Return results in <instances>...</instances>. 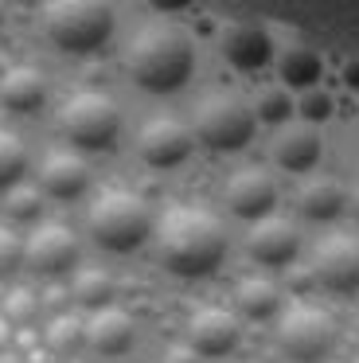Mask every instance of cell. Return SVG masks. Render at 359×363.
Listing matches in <instances>:
<instances>
[{
	"instance_id": "1",
	"label": "cell",
	"mask_w": 359,
	"mask_h": 363,
	"mask_svg": "<svg viewBox=\"0 0 359 363\" xmlns=\"http://www.w3.org/2000/svg\"><path fill=\"white\" fill-rule=\"evenodd\" d=\"M160 262L180 277H207L226 258V230L203 207H172L156 230Z\"/></svg>"
},
{
	"instance_id": "2",
	"label": "cell",
	"mask_w": 359,
	"mask_h": 363,
	"mask_svg": "<svg viewBox=\"0 0 359 363\" xmlns=\"http://www.w3.org/2000/svg\"><path fill=\"white\" fill-rule=\"evenodd\" d=\"M125 67H129V79L140 90H153V94H172L192 79L195 67V48L180 28H145L137 40L125 51Z\"/></svg>"
},
{
	"instance_id": "3",
	"label": "cell",
	"mask_w": 359,
	"mask_h": 363,
	"mask_svg": "<svg viewBox=\"0 0 359 363\" xmlns=\"http://www.w3.org/2000/svg\"><path fill=\"white\" fill-rule=\"evenodd\" d=\"M153 235V211L133 191H106L90 207V238L101 250L129 254Z\"/></svg>"
},
{
	"instance_id": "4",
	"label": "cell",
	"mask_w": 359,
	"mask_h": 363,
	"mask_svg": "<svg viewBox=\"0 0 359 363\" xmlns=\"http://www.w3.org/2000/svg\"><path fill=\"white\" fill-rule=\"evenodd\" d=\"M43 32L67 55H90L114 35V12L98 0H62L43 12Z\"/></svg>"
},
{
	"instance_id": "5",
	"label": "cell",
	"mask_w": 359,
	"mask_h": 363,
	"mask_svg": "<svg viewBox=\"0 0 359 363\" xmlns=\"http://www.w3.org/2000/svg\"><path fill=\"white\" fill-rule=\"evenodd\" d=\"M59 129L74 149L98 152L117 141V133H121V110H117L114 98L98 94V90H78L74 98L62 102Z\"/></svg>"
},
{
	"instance_id": "6",
	"label": "cell",
	"mask_w": 359,
	"mask_h": 363,
	"mask_svg": "<svg viewBox=\"0 0 359 363\" xmlns=\"http://www.w3.org/2000/svg\"><path fill=\"white\" fill-rule=\"evenodd\" d=\"M277 344L289 359L297 363H316L332 352L336 344V320L316 305H293L277 320Z\"/></svg>"
},
{
	"instance_id": "7",
	"label": "cell",
	"mask_w": 359,
	"mask_h": 363,
	"mask_svg": "<svg viewBox=\"0 0 359 363\" xmlns=\"http://www.w3.org/2000/svg\"><path fill=\"white\" fill-rule=\"evenodd\" d=\"M195 137L207 149H219V152L242 149L254 137V110L231 94H211L195 110Z\"/></svg>"
},
{
	"instance_id": "8",
	"label": "cell",
	"mask_w": 359,
	"mask_h": 363,
	"mask_svg": "<svg viewBox=\"0 0 359 363\" xmlns=\"http://www.w3.org/2000/svg\"><path fill=\"white\" fill-rule=\"evenodd\" d=\"M312 277L332 293L359 289V238L355 235H328L312 250Z\"/></svg>"
},
{
	"instance_id": "9",
	"label": "cell",
	"mask_w": 359,
	"mask_h": 363,
	"mask_svg": "<svg viewBox=\"0 0 359 363\" xmlns=\"http://www.w3.org/2000/svg\"><path fill=\"white\" fill-rule=\"evenodd\" d=\"M192 129L176 118H153L137 137V149H140V160L153 168H176L192 157Z\"/></svg>"
},
{
	"instance_id": "10",
	"label": "cell",
	"mask_w": 359,
	"mask_h": 363,
	"mask_svg": "<svg viewBox=\"0 0 359 363\" xmlns=\"http://www.w3.org/2000/svg\"><path fill=\"white\" fill-rule=\"evenodd\" d=\"M277 199V188L273 180L262 172V168H242L226 180V207H231L238 219H270V207Z\"/></svg>"
},
{
	"instance_id": "11",
	"label": "cell",
	"mask_w": 359,
	"mask_h": 363,
	"mask_svg": "<svg viewBox=\"0 0 359 363\" xmlns=\"http://www.w3.org/2000/svg\"><path fill=\"white\" fill-rule=\"evenodd\" d=\"M23 258L39 274H67L78 262V242L67 227H39L35 235L23 242Z\"/></svg>"
},
{
	"instance_id": "12",
	"label": "cell",
	"mask_w": 359,
	"mask_h": 363,
	"mask_svg": "<svg viewBox=\"0 0 359 363\" xmlns=\"http://www.w3.org/2000/svg\"><path fill=\"white\" fill-rule=\"evenodd\" d=\"M238 336H242L238 320H234L226 308H199V313L192 316V324H187V344L199 355H211V359L234 352V347H238Z\"/></svg>"
},
{
	"instance_id": "13",
	"label": "cell",
	"mask_w": 359,
	"mask_h": 363,
	"mask_svg": "<svg viewBox=\"0 0 359 363\" xmlns=\"http://www.w3.org/2000/svg\"><path fill=\"white\" fill-rule=\"evenodd\" d=\"M297 246H301V238H297L293 223L289 219H262L250 227L246 235V250L254 262H262V266H285V262L297 258Z\"/></svg>"
},
{
	"instance_id": "14",
	"label": "cell",
	"mask_w": 359,
	"mask_h": 363,
	"mask_svg": "<svg viewBox=\"0 0 359 363\" xmlns=\"http://www.w3.org/2000/svg\"><path fill=\"white\" fill-rule=\"evenodd\" d=\"M39 188L55 199H78L90 188V164L70 149L51 152L43 160V168H39Z\"/></svg>"
},
{
	"instance_id": "15",
	"label": "cell",
	"mask_w": 359,
	"mask_h": 363,
	"mask_svg": "<svg viewBox=\"0 0 359 363\" xmlns=\"http://www.w3.org/2000/svg\"><path fill=\"white\" fill-rule=\"evenodd\" d=\"M223 59L238 71H258L273 63V40L262 24H231L223 32Z\"/></svg>"
},
{
	"instance_id": "16",
	"label": "cell",
	"mask_w": 359,
	"mask_h": 363,
	"mask_svg": "<svg viewBox=\"0 0 359 363\" xmlns=\"http://www.w3.org/2000/svg\"><path fill=\"white\" fill-rule=\"evenodd\" d=\"M133 340H137V324H133V316L125 313V308L106 305L86 320V344H90L94 352H101V355L129 352Z\"/></svg>"
},
{
	"instance_id": "17",
	"label": "cell",
	"mask_w": 359,
	"mask_h": 363,
	"mask_svg": "<svg viewBox=\"0 0 359 363\" xmlns=\"http://www.w3.org/2000/svg\"><path fill=\"white\" fill-rule=\"evenodd\" d=\"M320 152H324V141H320L316 125H289L281 129L277 145H273V157L285 172H309L320 160Z\"/></svg>"
},
{
	"instance_id": "18",
	"label": "cell",
	"mask_w": 359,
	"mask_h": 363,
	"mask_svg": "<svg viewBox=\"0 0 359 363\" xmlns=\"http://www.w3.org/2000/svg\"><path fill=\"white\" fill-rule=\"evenodd\" d=\"M47 98V79L35 67H12V71L0 79V102L12 113H31L39 110Z\"/></svg>"
},
{
	"instance_id": "19",
	"label": "cell",
	"mask_w": 359,
	"mask_h": 363,
	"mask_svg": "<svg viewBox=\"0 0 359 363\" xmlns=\"http://www.w3.org/2000/svg\"><path fill=\"white\" fill-rule=\"evenodd\" d=\"M340 207H343V188L336 180H309L301 191H297V211L304 215V219H312V223H328V219H336L340 215Z\"/></svg>"
},
{
	"instance_id": "20",
	"label": "cell",
	"mask_w": 359,
	"mask_h": 363,
	"mask_svg": "<svg viewBox=\"0 0 359 363\" xmlns=\"http://www.w3.org/2000/svg\"><path fill=\"white\" fill-rule=\"evenodd\" d=\"M281 305V293L273 281H265V277H246V281L234 289V308H238L242 316H250V320H265V316H273Z\"/></svg>"
},
{
	"instance_id": "21",
	"label": "cell",
	"mask_w": 359,
	"mask_h": 363,
	"mask_svg": "<svg viewBox=\"0 0 359 363\" xmlns=\"http://www.w3.org/2000/svg\"><path fill=\"white\" fill-rule=\"evenodd\" d=\"M309 24L316 28V35H328L336 43H355L359 48V0L355 4H340V9L312 12Z\"/></svg>"
},
{
	"instance_id": "22",
	"label": "cell",
	"mask_w": 359,
	"mask_h": 363,
	"mask_svg": "<svg viewBox=\"0 0 359 363\" xmlns=\"http://www.w3.org/2000/svg\"><path fill=\"white\" fill-rule=\"evenodd\" d=\"M23 172H28V149H23L20 137L0 129V191L20 188Z\"/></svg>"
},
{
	"instance_id": "23",
	"label": "cell",
	"mask_w": 359,
	"mask_h": 363,
	"mask_svg": "<svg viewBox=\"0 0 359 363\" xmlns=\"http://www.w3.org/2000/svg\"><path fill=\"white\" fill-rule=\"evenodd\" d=\"M320 71H324V63H320V55L309 48H293L281 59V79H285L289 86H312V82L320 79Z\"/></svg>"
},
{
	"instance_id": "24",
	"label": "cell",
	"mask_w": 359,
	"mask_h": 363,
	"mask_svg": "<svg viewBox=\"0 0 359 363\" xmlns=\"http://www.w3.org/2000/svg\"><path fill=\"white\" fill-rule=\"evenodd\" d=\"M74 293H78V301H82V305L106 308L109 293H114V281H109V274H101V269H86V274H78Z\"/></svg>"
},
{
	"instance_id": "25",
	"label": "cell",
	"mask_w": 359,
	"mask_h": 363,
	"mask_svg": "<svg viewBox=\"0 0 359 363\" xmlns=\"http://www.w3.org/2000/svg\"><path fill=\"white\" fill-rule=\"evenodd\" d=\"M258 118L265 121V125H281V121L293 118V98L281 94V90H265L262 98H258Z\"/></svg>"
},
{
	"instance_id": "26",
	"label": "cell",
	"mask_w": 359,
	"mask_h": 363,
	"mask_svg": "<svg viewBox=\"0 0 359 363\" xmlns=\"http://www.w3.org/2000/svg\"><path fill=\"white\" fill-rule=\"evenodd\" d=\"M39 203H43L39 188H23V184H20V188L8 191V215H12V219H35Z\"/></svg>"
},
{
	"instance_id": "27",
	"label": "cell",
	"mask_w": 359,
	"mask_h": 363,
	"mask_svg": "<svg viewBox=\"0 0 359 363\" xmlns=\"http://www.w3.org/2000/svg\"><path fill=\"white\" fill-rule=\"evenodd\" d=\"M51 340H55V347H62V352H74L78 344H86V324H78V320H59L51 328Z\"/></svg>"
},
{
	"instance_id": "28",
	"label": "cell",
	"mask_w": 359,
	"mask_h": 363,
	"mask_svg": "<svg viewBox=\"0 0 359 363\" xmlns=\"http://www.w3.org/2000/svg\"><path fill=\"white\" fill-rule=\"evenodd\" d=\"M20 262H23V242L8 227H0V274H8V269L20 266Z\"/></svg>"
},
{
	"instance_id": "29",
	"label": "cell",
	"mask_w": 359,
	"mask_h": 363,
	"mask_svg": "<svg viewBox=\"0 0 359 363\" xmlns=\"http://www.w3.org/2000/svg\"><path fill=\"white\" fill-rule=\"evenodd\" d=\"M328 110H332V102H328V94H320V90H312V94L301 98V113H304V121H309V125L324 121Z\"/></svg>"
},
{
	"instance_id": "30",
	"label": "cell",
	"mask_w": 359,
	"mask_h": 363,
	"mask_svg": "<svg viewBox=\"0 0 359 363\" xmlns=\"http://www.w3.org/2000/svg\"><path fill=\"white\" fill-rule=\"evenodd\" d=\"M164 363H199V352H195L192 344H180V347H172V352L164 355Z\"/></svg>"
},
{
	"instance_id": "31",
	"label": "cell",
	"mask_w": 359,
	"mask_h": 363,
	"mask_svg": "<svg viewBox=\"0 0 359 363\" xmlns=\"http://www.w3.org/2000/svg\"><path fill=\"white\" fill-rule=\"evenodd\" d=\"M351 207H355V219H359V188H355V199H351Z\"/></svg>"
},
{
	"instance_id": "32",
	"label": "cell",
	"mask_w": 359,
	"mask_h": 363,
	"mask_svg": "<svg viewBox=\"0 0 359 363\" xmlns=\"http://www.w3.org/2000/svg\"><path fill=\"white\" fill-rule=\"evenodd\" d=\"M0 363H16V359H4V355H0Z\"/></svg>"
},
{
	"instance_id": "33",
	"label": "cell",
	"mask_w": 359,
	"mask_h": 363,
	"mask_svg": "<svg viewBox=\"0 0 359 363\" xmlns=\"http://www.w3.org/2000/svg\"><path fill=\"white\" fill-rule=\"evenodd\" d=\"M0 24H4V9H0Z\"/></svg>"
}]
</instances>
